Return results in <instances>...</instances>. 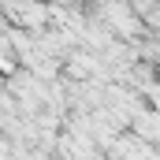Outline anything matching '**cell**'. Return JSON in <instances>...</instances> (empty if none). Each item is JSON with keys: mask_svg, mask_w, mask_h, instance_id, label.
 <instances>
[{"mask_svg": "<svg viewBox=\"0 0 160 160\" xmlns=\"http://www.w3.org/2000/svg\"><path fill=\"white\" fill-rule=\"evenodd\" d=\"M138 134L160 142V119H157V116H142V119H138Z\"/></svg>", "mask_w": 160, "mask_h": 160, "instance_id": "1", "label": "cell"}]
</instances>
